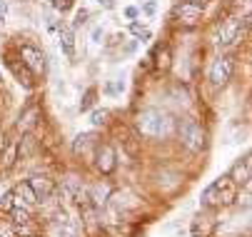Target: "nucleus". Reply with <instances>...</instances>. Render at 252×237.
<instances>
[{
    "label": "nucleus",
    "instance_id": "nucleus-1",
    "mask_svg": "<svg viewBox=\"0 0 252 237\" xmlns=\"http://www.w3.org/2000/svg\"><path fill=\"white\" fill-rule=\"evenodd\" d=\"M137 125L145 135H150V138H165V135L172 132V118L162 110H155V108L142 110L140 118H137Z\"/></svg>",
    "mask_w": 252,
    "mask_h": 237
},
{
    "label": "nucleus",
    "instance_id": "nucleus-2",
    "mask_svg": "<svg viewBox=\"0 0 252 237\" xmlns=\"http://www.w3.org/2000/svg\"><path fill=\"white\" fill-rule=\"evenodd\" d=\"M232 200H237V182H232L230 178H220V180H215V182L202 192V205H205V207L230 205Z\"/></svg>",
    "mask_w": 252,
    "mask_h": 237
},
{
    "label": "nucleus",
    "instance_id": "nucleus-3",
    "mask_svg": "<svg viewBox=\"0 0 252 237\" xmlns=\"http://www.w3.org/2000/svg\"><path fill=\"white\" fill-rule=\"evenodd\" d=\"M250 25V15H245V23H240L237 18H227L218 25V30H215V45L218 48H230L235 43H240L242 38V28Z\"/></svg>",
    "mask_w": 252,
    "mask_h": 237
},
{
    "label": "nucleus",
    "instance_id": "nucleus-4",
    "mask_svg": "<svg viewBox=\"0 0 252 237\" xmlns=\"http://www.w3.org/2000/svg\"><path fill=\"white\" fill-rule=\"evenodd\" d=\"M205 127L195 120H183L180 122V140L190 152H200L205 148Z\"/></svg>",
    "mask_w": 252,
    "mask_h": 237
},
{
    "label": "nucleus",
    "instance_id": "nucleus-5",
    "mask_svg": "<svg viewBox=\"0 0 252 237\" xmlns=\"http://www.w3.org/2000/svg\"><path fill=\"white\" fill-rule=\"evenodd\" d=\"M232 73H235V60L230 55H220L210 67V80H212L215 88H222V85L230 83Z\"/></svg>",
    "mask_w": 252,
    "mask_h": 237
},
{
    "label": "nucleus",
    "instance_id": "nucleus-6",
    "mask_svg": "<svg viewBox=\"0 0 252 237\" xmlns=\"http://www.w3.org/2000/svg\"><path fill=\"white\" fill-rule=\"evenodd\" d=\"M20 58H23V65L30 67L32 73H45V55L32 48V45H23L20 48Z\"/></svg>",
    "mask_w": 252,
    "mask_h": 237
},
{
    "label": "nucleus",
    "instance_id": "nucleus-7",
    "mask_svg": "<svg viewBox=\"0 0 252 237\" xmlns=\"http://www.w3.org/2000/svg\"><path fill=\"white\" fill-rule=\"evenodd\" d=\"M175 18L180 23L185 25H195L200 18H202V5H195V3H188V0H183L177 8H175Z\"/></svg>",
    "mask_w": 252,
    "mask_h": 237
},
{
    "label": "nucleus",
    "instance_id": "nucleus-8",
    "mask_svg": "<svg viewBox=\"0 0 252 237\" xmlns=\"http://www.w3.org/2000/svg\"><path fill=\"white\" fill-rule=\"evenodd\" d=\"M232 182H242L245 187H250V155H245V160L240 157L235 165H232V170L227 175Z\"/></svg>",
    "mask_w": 252,
    "mask_h": 237
},
{
    "label": "nucleus",
    "instance_id": "nucleus-9",
    "mask_svg": "<svg viewBox=\"0 0 252 237\" xmlns=\"http://www.w3.org/2000/svg\"><path fill=\"white\" fill-rule=\"evenodd\" d=\"M13 195H15L20 202H25V207H32V205H38V202H40L30 182H18V187L13 190Z\"/></svg>",
    "mask_w": 252,
    "mask_h": 237
},
{
    "label": "nucleus",
    "instance_id": "nucleus-10",
    "mask_svg": "<svg viewBox=\"0 0 252 237\" xmlns=\"http://www.w3.org/2000/svg\"><path fill=\"white\" fill-rule=\"evenodd\" d=\"M97 167L102 173H113L115 170V150L110 145H102L97 152Z\"/></svg>",
    "mask_w": 252,
    "mask_h": 237
},
{
    "label": "nucleus",
    "instance_id": "nucleus-11",
    "mask_svg": "<svg viewBox=\"0 0 252 237\" xmlns=\"http://www.w3.org/2000/svg\"><path fill=\"white\" fill-rule=\"evenodd\" d=\"M60 48L67 58L75 55V35H73V28H60Z\"/></svg>",
    "mask_w": 252,
    "mask_h": 237
},
{
    "label": "nucleus",
    "instance_id": "nucleus-12",
    "mask_svg": "<svg viewBox=\"0 0 252 237\" xmlns=\"http://www.w3.org/2000/svg\"><path fill=\"white\" fill-rule=\"evenodd\" d=\"M30 185H32L35 195H38V200H40V192H43V195H50V192H53V185H50L48 180H40V178H35Z\"/></svg>",
    "mask_w": 252,
    "mask_h": 237
},
{
    "label": "nucleus",
    "instance_id": "nucleus-13",
    "mask_svg": "<svg viewBox=\"0 0 252 237\" xmlns=\"http://www.w3.org/2000/svg\"><path fill=\"white\" fill-rule=\"evenodd\" d=\"M35 118H38V108H30L23 118H20V130H28L35 125Z\"/></svg>",
    "mask_w": 252,
    "mask_h": 237
},
{
    "label": "nucleus",
    "instance_id": "nucleus-14",
    "mask_svg": "<svg viewBox=\"0 0 252 237\" xmlns=\"http://www.w3.org/2000/svg\"><path fill=\"white\" fill-rule=\"evenodd\" d=\"M15 155H18V145L10 143V145H8V152H5V157H3V170H10V167H13Z\"/></svg>",
    "mask_w": 252,
    "mask_h": 237
},
{
    "label": "nucleus",
    "instance_id": "nucleus-15",
    "mask_svg": "<svg viewBox=\"0 0 252 237\" xmlns=\"http://www.w3.org/2000/svg\"><path fill=\"white\" fill-rule=\"evenodd\" d=\"M90 140H93V132H85V135H78V138H75V145H73V150L80 155L88 145H90Z\"/></svg>",
    "mask_w": 252,
    "mask_h": 237
},
{
    "label": "nucleus",
    "instance_id": "nucleus-16",
    "mask_svg": "<svg viewBox=\"0 0 252 237\" xmlns=\"http://www.w3.org/2000/svg\"><path fill=\"white\" fill-rule=\"evenodd\" d=\"M13 222H15V225H28V222H30L28 210H23V207H13Z\"/></svg>",
    "mask_w": 252,
    "mask_h": 237
},
{
    "label": "nucleus",
    "instance_id": "nucleus-17",
    "mask_svg": "<svg viewBox=\"0 0 252 237\" xmlns=\"http://www.w3.org/2000/svg\"><path fill=\"white\" fill-rule=\"evenodd\" d=\"M93 103H95V90H88L85 97H83V103H80V110H90Z\"/></svg>",
    "mask_w": 252,
    "mask_h": 237
},
{
    "label": "nucleus",
    "instance_id": "nucleus-18",
    "mask_svg": "<svg viewBox=\"0 0 252 237\" xmlns=\"http://www.w3.org/2000/svg\"><path fill=\"white\" fill-rule=\"evenodd\" d=\"M105 118H107V110H95L93 118H90V122H93L95 127H100V125H105Z\"/></svg>",
    "mask_w": 252,
    "mask_h": 237
},
{
    "label": "nucleus",
    "instance_id": "nucleus-19",
    "mask_svg": "<svg viewBox=\"0 0 252 237\" xmlns=\"http://www.w3.org/2000/svg\"><path fill=\"white\" fill-rule=\"evenodd\" d=\"M130 30L135 32V35H137V38H145V40L150 38V30H145V28H142L140 23H132V25H130Z\"/></svg>",
    "mask_w": 252,
    "mask_h": 237
},
{
    "label": "nucleus",
    "instance_id": "nucleus-20",
    "mask_svg": "<svg viewBox=\"0 0 252 237\" xmlns=\"http://www.w3.org/2000/svg\"><path fill=\"white\" fill-rule=\"evenodd\" d=\"M13 200H15V195H13V192L3 195V197H0V210H13Z\"/></svg>",
    "mask_w": 252,
    "mask_h": 237
},
{
    "label": "nucleus",
    "instance_id": "nucleus-21",
    "mask_svg": "<svg viewBox=\"0 0 252 237\" xmlns=\"http://www.w3.org/2000/svg\"><path fill=\"white\" fill-rule=\"evenodd\" d=\"M53 5L58 8V10H70V8H73V0H53Z\"/></svg>",
    "mask_w": 252,
    "mask_h": 237
},
{
    "label": "nucleus",
    "instance_id": "nucleus-22",
    "mask_svg": "<svg viewBox=\"0 0 252 237\" xmlns=\"http://www.w3.org/2000/svg\"><path fill=\"white\" fill-rule=\"evenodd\" d=\"M155 8H158V3H155V0H148V3L142 5V10H145L148 15H153V13H155Z\"/></svg>",
    "mask_w": 252,
    "mask_h": 237
},
{
    "label": "nucleus",
    "instance_id": "nucleus-23",
    "mask_svg": "<svg viewBox=\"0 0 252 237\" xmlns=\"http://www.w3.org/2000/svg\"><path fill=\"white\" fill-rule=\"evenodd\" d=\"M102 35H105L102 28H95V30H93V43H102Z\"/></svg>",
    "mask_w": 252,
    "mask_h": 237
},
{
    "label": "nucleus",
    "instance_id": "nucleus-24",
    "mask_svg": "<svg viewBox=\"0 0 252 237\" xmlns=\"http://www.w3.org/2000/svg\"><path fill=\"white\" fill-rule=\"evenodd\" d=\"M167 65H170V53L162 50V53H160V67H167Z\"/></svg>",
    "mask_w": 252,
    "mask_h": 237
},
{
    "label": "nucleus",
    "instance_id": "nucleus-25",
    "mask_svg": "<svg viewBox=\"0 0 252 237\" xmlns=\"http://www.w3.org/2000/svg\"><path fill=\"white\" fill-rule=\"evenodd\" d=\"M85 18H88V10H78V18H75V28H78V25H83V23H85Z\"/></svg>",
    "mask_w": 252,
    "mask_h": 237
},
{
    "label": "nucleus",
    "instance_id": "nucleus-26",
    "mask_svg": "<svg viewBox=\"0 0 252 237\" xmlns=\"http://www.w3.org/2000/svg\"><path fill=\"white\" fill-rule=\"evenodd\" d=\"M97 3H100L102 8H107V10H110V8H115V0H97Z\"/></svg>",
    "mask_w": 252,
    "mask_h": 237
},
{
    "label": "nucleus",
    "instance_id": "nucleus-27",
    "mask_svg": "<svg viewBox=\"0 0 252 237\" xmlns=\"http://www.w3.org/2000/svg\"><path fill=\"white\" fill-rule=\"evenodd\" d=\"M125 15H127V18H135V15H137V8H127Z\"/></svg>",
    "mask_w": 252,
    "mask_h": 237
},
{
    "label": "nucleus",
    "instance_id": "nucleus-28",
    "mask_svg": "<svg viewBox=\"0 0 252 237\" xmlns=\"http://www.w3.org/2000/svg\"><path fill=\"white\" fill-rule=\"evenodd\" d=\"M0 13H5V3H0Z\"/></svg>",
    "mask_w": 252,
    "mask_h": 237
},
{
    "label": "nucleus",
    "instance_id": "nucleus-29",
    "mask_svg": "<svg viewBox=\"0 0 252 237\" xmlns=\"http://www.w3.org/2000/svg\"><path fill=\"white\" fill-rule=\"evenodd\" d=\"M0 23H3V15H0Z\"/></svg>",
    "mask_w": 252,
    "mask_h": 237
}]
</instances>
